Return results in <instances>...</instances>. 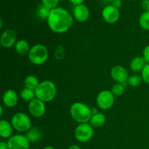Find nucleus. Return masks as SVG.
<instances>
[{
  "mask_svg": "<svg viewBox=\"0 0 149 149\" xmlns=\"http://www.w3.org/2000/svg\"><path fill=\"white\" fill-rule=\"evenodd\" d=\"M47 25L49 29L55 33H63L68 31L74 23V17L63 7L51 10L48 17Z\"/></svg>",
  "mask_w": 149,
  "mask_h": 149,
  "instance_id": "1",
  "label": "nucleus"
},
{
  "mask_svg": "<svg viewBox=\"0 0 149 149\" xmlns=\"http://www.w3.org/2000/svg\"><path fill=\"white\" fill-rule=\"evenodd\" d=\"M70 115L78 124L88 123L93 115V111L85 103L76 102L71 106Z\"/></svg>",
  "mask_w": 149,
  "mask_h": 149,
  "instance_id": "2",
  "label": "nucleus"
},
{
  "mask_svg": "<svg viewBox=\"0 0 149 149\" xmlns=\"http://www.w3.org/2000/svg\"><path fill=\"white\" fill-rule=\"evenodd\" d=\"M36 98L45 103L50 102L57 95V87L51 80H44L41 81L35 90Z\"/></svg>",
  "mask_w": 149,
  "mask_h": 149,
  "instance_id": "3",
  "label": "nucleus"
},
{
  "mask_svg": "<svg viewBox=\"0 0 149 149\" xmlns=\"http://www.w3.org/2000/svg\"><path fill=\"white\" fill-rule=\"evenodd\" d=\"M28 57L31 63L34 65H42L47 61L49 51L45 45L37 44L31 47Z\"/></svg>",
  "mask_w": 149,
  "mask_h": 149,
  "instance_id": "4",
  "label": "nucleus"
},
{
  "mask_svg": "<svg viewBox=\"0 0 149 149\" xmlns=\"http://www.w3.org/2000/svg\"><path fill=\"white\" fill-rule=\"evenodd\" d=\"M10 122L13 125V129L20 133H26L32 127L31 120L29 116L23 112L15 113L12 117Z\"/></svg>",
  "mask_w": 149,
  "mask_h": 149,
  "instance_id": "5",
  "label": "nucleus"
},
{
  "mask_svg": "<svg viewBox=\"0 0 149 149\" xmlns=\"http://www.w3.org/2000/svg\"><path fill=\"white\" fill-rule=\"evenodd\" d=\"M94 128L89 123L79 124L74 130V136L81 143H87L93 138Z\"/></svg>",
  "mask_w": 149,
  "mask_h": 149,
  "instance_id": "6",
  "label": "nucleus"
},
{
  "mask_svg": "<svg viewBox=\"0 0 149 149\" xmlns=\"http://www.w3.org/2000/svg\"><path fill=\"white\" fill-rule=\"evenodd\" d=\"M115 96L111 90H104L99 93L96 97V103L99 109L107 111L111 109L114 104Z\"/></svg>",
  "mask_w": 149,
  "mask_h": 149,
  "instance_id": "7",
  "label": "nucleus"
},
{
  "mask_svg": "<svg viewBox=\"0 0 149 149\" xmlns=\"http://www.w3.org/2000/svg\"><path fill=\"white\" fill-rule=\"evenodd\" d=\"M9 149H29L30 141L28 140L26 135L22 134H17L10 137L7 140Z\"/></svg>",
  "mask_w": 149,
  "mask_h": 149,
  "instance_id": "8",
  "label": "nucleus"
},
{
  "mask_svg": "<svg viewBox=\"0 0 149 149\" xmlns=\"http://www.w3.org/2000/svg\"><path fill=\"white\" fill-rule=\"evenodd\" d=\"M29 113L35 118H40L45 115L46 112V105L45 102L38 98H34L29 102L28 105Z\"/></svg>",
  "mask_w": 149,
  "mask_h": 149,
  "instance_id": "9",
  "label": "nucleus"
},
{
  "mask_svg": "<svg viewBox=\"0 0 149 149\" xmlns=\"http://www.w3.org/2000/svg\"><path fill=\"white\" fill-rule=\"evenodd\" d=\"M17 33L13 29H5L1 33L0 37V43L4 48L9 49L15 45L17 41Z\"/></svg>",
  "mask_w": 149,
  "mask_h": 149,
  "instance_id": "10",
  "label": "nucleus"
},
{
  "mask_svg": "<svg viewBox=\"0 0 149 149\" xmlns=\"http://www.w3.org/2000/svg\"><path fill=\"white\" fill-rule=\"evenodd\" d=\"M119 17H120V13L119 9L116 8L111 4L105 7L102 10V17L106 23L109 24L116 23L119 20Z\"/></svg>",
  "mask_w": 149,
  "mask_h": 149,
  "instance_id": "11",
  "label": "nucleus"
},
{
  "mask_svg": "<svg viewBox=\"0 0 149 149\" xmlns=\"http://www.w3.org/2000/svg\"><path fill=\"white\" fill-rule=\"evenodd\" d=\"M111 77L116 83L125 84L127 83L129 77L127 70L122 65H115L111 69Z\"/></svg>",
  "mask_w": 149,
  "mask_h": 149,
  "instance_id": "12",
  "label": "nucleus"
},
{
  "mask_svg": "<svg viewBox=\"0 0 149 149\" xmlns=\"http://www.w3.org/2000/svg\"><path fill=\"white\" fill-rule=\"evenodd\" d=\"M73 15L76 20L80 23H84L89 19L90 10L84 4L75 5L73 9Z\"/></svg>",
  "mask_w": 149,
  "mask_h": 149,
  "instance_id": "13",
  "label": "nucleus"
},
{
  "mask_svg": "<svg viewBox=\"0 0 149 149\" xmlns=\"http://www.w3.org/2000/svg\"><path fill=\"white\" fill-rule=\"evenodd\" d=\"M2 103L7 108L15 107L18 103L17 93L13 90H6L2 96Z\"/></svg>",
  "mask_w": 149,
  "mask_h": 149,
  "instance_id": "14",
  "label": "nucleus"
},
{
  "mask_svg": "<svg viewBox=\"0 0 149 149\" xmlns=\"http://www.w3.org/2000/svg\"><path fill=\"white\" fill-rule=\"evenodd\" d=\"M13 127L11 122L5 119L0 120V136L2 138L9 139L13 136Z\"/></svg>",
  "mask_w": 149,
  "mask_h": 149,
  "instance_id": "15",
  "label": "nucleus"
},
{
  "mask_svg": "<svg viewBox=\"0 0 149 149\" xmlns=\"http://www.w3.org/2000/svg\"><path fill=\"white\" fill-rule=\"evenodd\" d=\"M106 117L103 113L97 112L92 115L89 124L93 127V128H100L102 127L106 124Z\"/></svg>",
  "mask_w": 149,
  "mask_h": 149,
  "instance_id": "16",
  "label": "nucleus"
},
{
  "mask_svg": "<svg viewBox=\"0 0 149 149\" xmlns=\"http://www.w3.org/2000/svg\"><path fill=\"white\" fill-rule=\"evenodd\" d=\"M146 64L147 63L146 62L143 56H137L131 61L130 64V68L132 72L139 73L143 71Z\"/></svg>",
  "mask_w": 149,
  "mask_h": 149,
  "instance_id": "17",
  "label": "nucleus"
},
{
  "mask_svg": "<svg viewBox=\"0 0 149 149\" xmlns=\"http://www.w3.org/2000/svg\"><path fill=\"white\" fill-rule=\"evenodd\" d=\"M31 47L29 42L25 39H20L16 42L15 45V49L17 54L20 55H28L30 51Z\"/></svg>",
  "mask_w": 149,
  "mask_h": 149,
  "instance_id": "18",
  "label": "nucleus"
},
{
  "mask_svg": "<svg viewBox=\"0 0 149 149\" xmlns=\"http://www.w3.org/2000/svg\"><path fill=\"white\" fill-rule=\"evenodd\" d=\"M30 143H36L40 141L42 138V132L39 128L34 127H31L25 135Z\"/></svg>",
  "mask_w": 149,
  "mask_h": 149,
  "instance_id": "19",
  "label": "nucleus"
},
{
  "mask_svg": "<svg viewBox=\"0 0 149 149\" xmlns=\"http://www.w3.org/2000/svg\"><path fill=\"white\" fill-rule=\"evenodd\" d=\"M39 84H40V81H39V79H38V78L36 76H27L24 80L25 87L32 89V90H36V87L39 86Z\"/></svg>",
  "mask_w": 149,
  "mask_h": 149,
  "instance_id": "20",
  "label": "nucleus"
},
{
  "mask_svg": "<svg viewBox=\"0 0 149 149\" xmlns=\"http://www.w3.org/2000/svg\"><path fill=\"white\" fill-rule=\"evenodd\" d=\"M20 97H21L23 100H25V101H31L32 100L36 98L35 90L25 87L24 88L20 91Z\"/></svg>",
  "mask_w": 149,
  "mask_h": 149,
  "instance_id": "21",
  "label": "nucleus"
},
{
  "mask_svg": "<svg viewBox=\"0 0 149 149\" xmlns=\"http://www.w3.org/2000/svg\"><path fill=\"white\" fill-rule=\"evenodd\" d=\"M51 10L48 7H45V5L42 4V5L39 6L36 10V15L39 19L42 20H47L48 17L49 15Z\"/></svg>",
  "mask_w": 149,
  "mask_h": 149,
  "instance_id": "22",
  "label": "nucleus"
},
{
  "mask_svg": "<svg viewBox=\"0 0 149 149\" xmlns=\"http://www.w3.org/2000/svg\"><path fill=\"white\" fill-rule=\"evenodd\" d=\"M138 22L143 30L149 31V11L143 12L140 16Z\"/></svg>",
  "mask_w": 149,
  "mask_h": 149,
  "instance_id": "23",
  "label": "nucleus"
},
{
  "mask_svg": "<svg viewBox=\"0 0 149 149\" xmlns=\"http://www.w3.org/2000/svg\"><path fill=\"white\" fill-rule=\"evenodd\" d=\"M142 81L143 80L142 78H141V76L138 75L137 74H134L129 76L127 81V84L129 86H130V87H137L141 84Z\"/></svg>",
  "mask_w": 149,
  "mask_h": 149,
  "instance_id": "24",
  "label": "nucleus"
},
{
  "mask_svg": "<svg viewBox=\"0 0 149 149\" xmlns=\"http://www.w3.org/2000/svg\"><path fill=\"white\" fill-rule=\"evenodd\" d=\"M126 84V83H125ZM125 84H120V83H116L115 84H113V87H111V91L112 92L114 96L116 97H119V96H122L124 94L125 91Z\"/></svg>",
  "mask_w": 149,
  "mask_h": 149,
  "instance_id": "25",
  "label": "nucleus"
},
{
  "mask_svg": "<svg viewBox=\"0 0 149 149\" xmlns=\"http://www.w3.org/2000/svg\"><path fill=\"white\" fill-rule=\"evenodd\" d=\"M141 76L142 80L146 84H149V63L145 65L143 71L141 72Z\"/></svg>",
  "mask_w": 149,
  "mask_h": 149,
  "instance_id": "26",
  "label": "nucleus"
},
{
  "mask_svg": "<svg viewBox=\"0 0 149 149\" xmlns=\"http://www.w3.org/2000/svg\"><path fill=\"white\" fill-rule=\"evenodd\" d=\"M43 5L48 7L50 10L58 7V4L59 3V0H42Z\"/></svg>",
  "mask_w": 149,
  "mask_h": 149,
  "instance_id": "27",
  "label": "nucleus"
},
{
  "mask_svg": "<svg viewBox=\"0 0 149 149\" xmlns=\"http://www.w3.org/2000/svg\"><path fill=\"white\" fill-rule=\"evenodd\" d=\"M143 58L147 63H149V45L146 46L143 50Z\"/></svg>",
  "mask_w": 149,
  "mask_h": 149,
  "instance_id": "28",
  "label": "nucleus"
},
{
  "mask_svg": "<svg viewBox=\"0 0 149 149\" xmlns=\"http://www.w3.org/2000/svg\"><path fill=\"white\" fill-rule=\"evenodd\" d=\"M141 7L144 12L149 11V0H142L141 1Z\"/></svg>",
  "mask_w": 149,
  "mask_h": 149,
  "instance_id": "29",
  "label": "nucleus"
},
{
  "mask_svg": "<svg viewBox=\"0 0 149 149\" xmlns=\"http://www.w3.org/2000/svg\"><path fill=\"white\" fill-rule=\"evenodd\" d=\"M111 5L116 8L119 9L122 6V0H115V1H112Z\"/></svg>",
  "mask_w": 149,
  "mask_h": 149,
  "instance_id": "30",
  "label": "nucleus"
},
{
  "mask_svg": "<svg viewBox=\"0 0 149 149\" xmlns=\"http://www.w3.org/2000/svg\"><path fill=\"white\" fill-rule=\"evenodd\" d=\"M68 1H69L70 2L72 3V4L75 6V5H79V4H83V2H84L85 0H68Z\"/></svg>",
  "mask_w": 149,
  "mask_h": 149,
  "instance_id": "31",
  "label": "nucleus"
},
{
  "mask_svg": "<svg viewBox=\"0 0 149 149\" xmlns=\"http://www.w3.org/2000/svg\"><path fill=\"white\" fill-rule=\"evenodd\" d=\"M0 149H9L7 142L1 141V142H0Z\"/></svg>",
  "mask_w": 149,
  "mask_h": 149,
  "instance_id": "32",
  "label": "nucleus"
},
{
  "mask_svg": "<svg viewBox=\"0 0 149 149\" xmlns=\"http://www.w3.org/2000/svg\"><path fill=\"white\" fill-rule=\"evenodd\" d=\"M67 149H81V148L79 146L74 144V145H71L70 146H68V148H67Z\"/></svg>",
  "mask_w": 149,
  "mask_h": 149,
  "instance_id": "33",
  "label": "nucleus"
},
{
  "mask_svg": "<svg viewBox=\"0 0 149 149\" xmlns=\"http://www.w3.org/2000/svg\"><path fill=\"white\" fill-rule=\"evenodd\" d=\"M43 149H55V148H54L52 146H45Z\"/></svg>",
  "mask_w": 149,
  "mask_h": 149,
  "instance_id": "34",
  "label": "nucleus"
},
{
  "mask_svg": "<svg viewBox=\"0 0 149 149\" xmlns=\"http://www.w3.org/2000/svg\"><path fill=\"white\" fill-rule=\"evenodd\" d=\"M0 111H1V113H0V115H1V116H2V112H3V107H2V106H1V110H0Z\"/></svg>",
  "mask_w": 149,
  "mask_h": 149,
  "instance_id": "35",
  "label": "nucleus"
},
{
  "mask_svg": "<svg viewBox=\"0 0 149 149\" xmlns=\"http://www.w3.org/2000/svg\"><path fill=\"white\" fill-rule=\"evenodd\" d=\"M107 1H111V2H112V1H115V0H107Z\"/></svg>",
  "mask_w": 149,
  "mask_h": 149,
  "instance_id": "36",
  "label": "nucleus"
},
{
  "mask_svg": "<svg viewBox=\"0 0 149 149\" xmlns=\"http://www.w3.org/2000/svg\"><path fill=\"white\" fill-rule=\"evenodd\" d=\"M131 1H135V0H131Z\"/></svg>",
  "mask_w": 149,
  "mask_h": 149,
  "instance_id": "37",
  "label": "nucleus"
}]
</instances>
